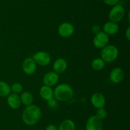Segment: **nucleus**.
Instances as JSON below:
<instances>
[{
	"label": "nucleus",
	"mask_w": 130,
	"mask_h": 130,
	"mask_svg": "<svg viewBox=\"0 0 130 130\" xmlns=\"http://www.w3.org/2000/svg\"><path fill=\"white\" fill-rule=\"evenodd\" d=\"M41 110L39 106L32 104L26 106L22 114V119L27 126H34L38 123L41 117Z\"/></svg>",
	"instance_id": "1"
},
{
	"label": "nucleus",
	"mask_w": 130,
	"mask_h": 130,
	"mask_svg": "<svg viewBox=\"0 0 130 130\" xmlns=\"http://www.w3.org/2000/svg\"><path fill=\"white\" fill-rule=\"evenodd\" d=\"M73 89L69 84L66 83L58 84L53 90V97L58 102L68 101L73 98Z\"/></svg>",
	"instance_id": "2"
},
{
	"label": "nucleus",
	"mask_w": 130,
	"mask_h": 130,
	"mask_svg": "<svg viewBox=\"0 0 130 130\" xmlns=\"http://www.w3.org/2000/svg\"><path fill=\"white\" fill-rule=\"evenodd\" d=\"M119 56V50L118 47L114 45H109L105 46L101 49L100 56L105 63H110L118 59Z\"/></svg>",
	"instance_id": "3"
},
{
	"label": "nucleus",
	"mask_w": 130,
	"mask_h": 130,
	"mask_svg": "<svg viewBox=\"0 0 130 130\" xmlns=\"http://www.w3.org/2000/svg\"><path fill=\"white\" fill-rule=\"evenodd\" d=\"M125 16V10L122 5L119 4L113 6L109 13V19L110 21L119 22L121 21Z\"/></svg>",
	"instance_id": "4"
},
{
	"label": "nucleus",
	"mask_w": 130,
	"mask_h": 130,
	"mask_svg": "<svg viewBox=\"0 0 130 130\" xmlns=\"http://www.w3.org/2000/svg\"><path fill=\"white\" fill-rule=\"evenodd\" d=\"M109 42V36L103 31L95 34L93 39V44L94 47L99 49H102L104 47L107 45Z\"/></svg>",
	"instance_id": "5"
},
{
	"label": "nucleus",
	"mask_w": 130,
	"mask_h": 130,
	"mask_svg": "<svg viewBox=\"0 0 130 130\" xmlns=\"http://www.w3.org/2000/svg\"><path fill=\"white\" fill-rule=\"evenodd\" d=\"M32 58L36 64L40 66H48L52 60L50 55L45 51H38L36 52L33 55Z\"/></svg>",
	"instance_id": "6"
},
{
	"label": "nucleus",
	"mask_w": 130,
	"mask_h": 130,
	"mask_svg": "<svg viewBox=\"0 0 130 130\" xmlns=\"http://www.w3.org/2000/svg\"><path fill=\"white\" fill-rule=\"evenodd\" d=\"M59 75L54 71H50L46 73L43 78V82L44 85L53 87L57 85L59 81Z\"/></svg>",
	"instance_id": "7"
},
{
	"label": "nucleus",
	"mask_w": 130,
	"mask_h": 130,
	"mask_svg": "<svg viewBox=\"0 0 130 130\" xmlns=\"http://www.w3.org/2000/svg\"><path fill=\"white\" fill-rule=\"evenodd\" d=\"M74 33V26L71 23L65 22L60 24L58 33L62 38H69Z\"/></svg>",
	"instance_id": "8"
},
{
	"label": "nucleus",
	"mask_w": 130,
	"mask_h": 130,
	"mask_svg": "<svg viewBox=\"0 0 130 130\" xmlns=\"http://www.w3.org/2000/svg\"><path fill=\"white\" fill-rule=\"evenodd\" d=\"M86 130H103L104 124L102 120L95 115H91L86 122Z\"/></svg>",
	"instance_id": "9"
},
{
	"label": "nucleus",
	"mask_w": 130,
	"mask_h": 130,
	"mask_svg": "<svg viewBox=\"0 0 130 130\" xmlns=\"http://www.w3.org/2000/svg\"><path fill=\"white\" fill-rule=\"evenodd\" d=\"M22 68L24 73L27 75H32L36 71L37 64L32 57H27L23 61Z\"/></svg>",
	"instance_id": "10"
},
{
	"label": "nucleus",
	"mask_w": 130,
	"mask_h": 130,
	"mask_svg": "<svg viewBox=\"0 0 130 130\" xmlns=\"http://www.w3.org/2000/svg\"><path fill=\"white\" fill-rule=\"evenodd\" d=\"M91 103L94 108H104L106 104V99L105 96L100 92H96L91 95L90 98Z\"/></svg>",
	"instance_id": "11"
},
{
	"label": "nucleus",
	"mask_w": 130,
	"mask_h": 130,
	"mask_svg": "<svg viewBox=\"0 0 130 130\" xmlns=\"http://www.w3.org/2000/svg\"><path fill=\"white\" fill-rule=\"evenodd\" d=\"M125 76V73L121 68L116 67L111 70L109 75V78L112 82L114 84H119L123 81Z\"/></svg>",
	"instance_id": "12"
},
{
	"label": "nucleus",
	"mask_w": 130,
	"mask_h": 130,
	"mask_svg": "<svg viewBox=\"0 0 130 130\" xmlns=\"http://www.w3.org/2000/svg\"><path fill=\"white\" fill-rule=\"evenodd\" d=\"M102 29L103 31L106 33L108 36H113L119 32V26L118 23L110 20L104 24Z\"/></svg>",
	"instance_id": "13"
},
{
	"label": "nucleus",
	"mask_w": 130,
	"mask_h": 130,
	"mask_svg": "<svg viewBox=\"0 0 130 130\" xmlns=\"http://www.w3.org/2000/svg\"><path fill=\"white\" fill-rule=\"evenodd\" d=\"M67 68V62L64 58H58L55 61L53 64V70L57 73L62 74Z\"/></svg>",
	"instance_id": "14"
},
{
	"label": "nucleus",
	"mask_w": 130,
	"mask_h": 130,
	"mask_svg": "<svg viewBox=\"0 0 130 130\" xmlns=\"http://www.w3.org/2000/svg\"><path fill=\"white\" fill-rule=\"evenodd\" d=\"M7 103L11 109H18L20 108L22 104L20 96L19 94L11 93L7 96Z\"/></svg>",
	"instance_id": "15"
},
{
	"label": "nucleus",
	"mask_w": 130,
	"mask_h": 130,
	"mask_svg": "<svg viewBox=\"0 0 130 130\" xmlns=\"http://www.w3.org/2000/svg\"><path fill=\"white\" fill-rule=\"evenodd\" d=\"M39 95L41 98L45 101H48L53 97V89L52 87L46 86V85H43L40 87L39 90Z\"/></svg>",
	"instance_id": "16"
},
{
	"label": "nucleus",
	"mask_w": 130,
	"mask_h": 130,
	"mask_svg": "<svg viewBox=\"0 0 130 130\" xmlns=\"http://www.w3.org/2000/svg\"><path fill=\"white\" fill-rule=\"evenodd\" d=\"M21 103L25 106H29L33 104L34 96L30 93L28 91L22 92L20 96Z\"/></svg>",
	"instance_id": "17"
},
{
	"label": "nucleus",
	"mask_w": 130,
	"mask_h": 130,
	"mask_svg": "<svg viewBox=\"0 0 130 130\" xmlns=\"http://www.w3.org/2000/svg\"><path fill=\"white\" fill-rule=\"evenodd\" d=\"M58 130H76V124L71 119H65L60 124Z\"/></svg>",
	"instance_id": "18"
},
{
	"label": "nucleus",
	"mask_w": 130,
	"mask_h": 130,
	"mask_svg": "<svg viewBox=\"0 0 130 130\" xmlns=\"http://www.w3.org/2000/svg\"><path fill=\"white\" fill-rule=\"evenodd\" d=\"M10 85L5 81H0V97L5 98L11 94Z\"/></svg>",
	"instance_id": "19"
},
{
	"label": "nucleus",
	"mask_w": 130,
	"mask_h": 130,
	"mask_svg": "<svg viewBox=\"0 0 130 130\" xmlns=\"http://www.w3.org/2000/svg\"><path fill=\"white\" fill-rule=\"evenodd\" d=\"M105 62L101 57L94 59L91 62V68L95 71H101L105 68Z\"/></svg>",
	"instance_id": "20"
},
{
	"label": "nucleus",
	"mask_w": 130,
	"mask_h": 130,
	"mask_svg": "<svg viewBox=\"0 0 130 130\" xmlns=\"http://www.w3.org/2000/svg\"><path fill=\"white\" fill-rule=\"evenodd\" d=\"M10 88H11V93L16 94H20L22 93L23 90H24V86L21 83L19 82H15L13 84L10 86Z\"/></svg>",
	"instance_id": "21"
},
{
	"label": "nucleus",
	"mask_w": 130,
	"mask_h": 130,
	"mask_svg": "<svg viewBox=\"0 0 130 130\" xmlns=\"http://www.w3.org/2000/svg\"><path fill=\"white\" fill-rule=\"evenodd\" d=\"M97 118H99V119L103 121L104 119L107 118V112L106 110L104 108H98L97 110H96V115H95Z\"/></svg>",
	"instance_id": "22"
},
{
	"label": "nucleus",
	"mask_w": 130,
	"mask_h": 130,
	"mask_svg": "<svg viewBox=\"0 0 130 130\" xmlns=\"http://www.w3.org/2000/svg\"><path fill=\"white\" fill-rule=\"evenodd\" d=\"M47 104H48V107L52 110L57 109L58 107V101L54 98L47 101Z\"/></svg>",
	"instance_id": "23"
},
{
	"label": "nucleus",
	"mask_w": 130,
	"mask_h": 130,
	"mask_svg": "<svg viewBox=\"0 0 130 130\" xmlns=\"http://www.w3.org/2000/svg\"><path fill=\"white\" fill-rule=\"evenodd\" d=\"M102 31L101 27L99 24H93L91 27V31L94 34H96L97 33H100Z\"/></svg>",
	"instance_id": "24"
},
{
	"label": "nucleus",
	"mask_w": 130,
	"mask_h": 130,
	"mask_svg": "<svg viewBox=\"0 0 130 130\" xmlns=\"http://www.w3.org/2000/svg\"><path fill=\"white\" fill-rule=\"evenodd\" d=\"M104 3L106 5H109V6H114L119 3L120 0H102Z\"/></svg>",
	"instance_id": "25"
},
{
	"label": "nucleus",
	"mask_w": 130,
	"mask_h": 130,
	"mask_svg": "<svg viewBox=\"0 0 130 130\" xmlns=\"http://www.w3.org/2000/svg\"><path fill=\"white\" fill-rule=\"evenodd\" d=\"M44 130H58V127L55 125L51 124L48 125Z\"/></svg>",
	"instance_id": "26"
},
{
	"label": "nucleus",
	"mask_w": 130,
	"mask_h": 130,
	"mask_svg": "<svg viewBox=\"0 0 130 130\" xmlns=\"http://www.w3.org/2000/svg\"><path fill=\"white\" fill-rule=\"evenodd\" d=\"M125 37L128 41H130V26H128L125 32Z\"/></svg>",
	"instance_id": "27"
}]
</instances>
